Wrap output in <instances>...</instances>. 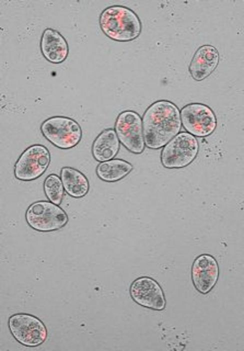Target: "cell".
<instances>
[{
  "mask_svg": "<svg viewBox=\"0 0 244 351\" xmlns=\"http://www.w3.org/2000/svg\"><path fill=\"white\" fill-rule=\"evenodd\" d=\"M145 145L152 149L166 145L180 131V111L172 102L160 100L152 103L145 111L142 119Z\"/></svg>",
  "mask_w": 244,
  "mask_h": 351,
  "instance_id": "6da1fadb",
  "label": "cell"
},
{
  "mask_svg": "<svg viewBox=\"0 0 244 351\" xmlns=\"http://www.w3.org/2000/svg\"><path fill=\"white\" fill-rule=\"evenodd\" d=\"M99 24L102 32L110 39L121 42L136 39L142 30L138 16L128 7L114 5L101 13Z\"/></svg>",
  "mask_w": 244,
  "mask_h": 351,
  "instance_id": "7a4b0ae2",
  "label": "cell"
},
{
  "mask_svg": "<svg viewBox=\"0 0 244 351\" xmlns=\"http://www.w3.org/2000/svg\"><path fill=\"white\" fill-rule=\"evenodd\" d=\"M40 129L43 136L56 147L68 149L80 142L82 131L75 120L64 116H54L45 120Z\"/></svg>",
  "mask_w": 244,
  "mask_h": 351,
  "instance_id": "3957f363",
  "label": "cell"
},
{
  "mask_svg": "<svg viewBox=\"0 0 244 351\" xmlns=\"http://www.w3.org/2000/svg\"><path fill=\"white\" fill-rule=\"evenodd\" d=\"M198 142L195 136L186 132L178 133L162 148L160 160L168 169L181 168L188 166L196 157Z\"/></svg>",
  "mask_w": 244,
  "mask_h": 351,
  "instance_id": "277c9868",
  "label": "cell"
},
{
  "mask_svg": "<svg viewBox=\"0 0 244 351\" xmlns=\"http://www.w3.org/2000/svg\"><path fill=\"white\" fill-rule=\"evenodd\" d=\"M26 220L33 229L40 232L56 231L68 222L66 212L58 205L48 201H38L29 206Z\"/></svg>",
  "mask_w": 244,
  "mask_h": 351,
  "instance_id": "5b68a950",
  "label": "cell"
},
{
  "mask_svg": "<svg viewBox=\"0 0 244 351\" xmlns=\"http://www.w3.org/2000/svg\"><path fill=\"white\" fill-rule=\"evenodd\" d=\"M50 153L45 146L35 144L26 148L14 164V174L22 181H33L46 170L50 162Z\"/></svg>",
  "mask_w": 244,
  "mask_h": 351,
  "instance_id": "8992f818",
  "label": "cell"
},
{
  "mask_svg": "<svg viewBox=\"0 0 244 351\" xmlns=\"http://www.w3.org/2000/svg\"><path fill=\"white\" fill-rule=\"evenodd\" d=\"M182 126L194 136L202 137L211 135L217 126L214 111L208 105L192 103L184 106L180 112Z\"/></svg>",
  "mask_w": 244,
  "mask_h": 351,
  "instance_id": "52a82bcc",
  "label": "cell"
},
{
  "mask_svg": "<svg viewBox=\"0 0 244 351\" xmlns=\"http://www.w3.org/2000/svg\"><path fill=\"white\" fill-rule=\"evenodd\" d=\"M114 130L120 142L130 152L142 153L145 147L142 119L132 110H126L118 116Z\"/></svg>",
  "mask_w": 244,
  "mask_h": 351,
  "instance_id": "ba28073f",
  "label": "cell"
},
{
  "mask_svg": "<svg viewBox=\"0 0 244 351\" xmlns=\"http://www.w3.org/2000/svg\"><path fill=\"white\" fill-rule=\"evenodd\" d=\"M8 327L14 338L20 343L28 346H36L44 342L47 329L38 317L26 313L12 315Z\"/></svg>",
  "mask_w": 244,
  "mask_h": 351,
  "instance_id": "9c48e42d",
  "label": "cell"
},
{
  "mask_svg": "<svg viewBox=\"0 0 244 351\" xmlns=\"http://www.w3.org/2000/svg\"><path fill=\"white\" fill-rule=\"evenodd\" d=\"M130 294L138 304L155 310L164 309L166 301L163 290L154 279L147 276L137 278L132 283Z\"/></svg>",
  "mask_w": 244,
  "mask_h": 351,
  "instance_id": "30bf717a",
  "label": "cell"
},
{
  "mask_svg": "<svg viewBox=\"0 0 244 351\" xmlns=\"http://www.w3.org/2000/svg\"><path fill=\"white\" fill-rule=\"evenodd\" d=\"M192 280L195 288L205 294L211 291L219 276V267L211 255L203 254L194 260L191 269Z\"/></svg>",
  "mask_w": 244,
  "mask_h": 351,
  "instance_id": "8fae6325",
  "label": "cell"
},
{
  "mask_svg": "<svg viewBox=\"0 0 244 351\" xmlns=\"http://www.w3.org/2000/svg\"><path fill=\"white\" fill-rule=\"evenodd\" d=\"M220 61L218 49L211 45L200 46L195 52L188 66V71L192 78L201 81L216 69Z\"/></svg>",
  "mask_w": 244,
  "mask_h": 351,
  "instance_id": "7c38bea8",
  "label": "cell"
},
{
  "mask_svg": "<svg viewBox=\"0 0 244 351\" xmlns=\"http://www.w3.org/2000/svg\"><path fill=\"white\" fill-rule=\"evenodd\" d=\"M42 54L48 61L54 64L63 62L66 59L69 48L65 38L58 31L45 29L40 41Z\"/></svg>",
  "mask_w": 244,
  "mask_h": 351,
  "instance_id": "4fadbf2b",
  "label": "cell"
},
{
  "mask_svg": "<svg viewBox=\"0 0 244 351\" xmlns=\"http://www.w3.org/2000/svg\"><path fill=\"white\" fill-rule=\"evenodd\" d=\"M120 142L115 130L108 128L102 131L93 142L92 152L98 161L113 159L118 153Z\"/></svg>",
  "mask_w": 244,
  "mask_h": 351,
  "instance_id": "5bb4252c",
  "label": "cell"
},
{
  "mask_svg": "<svg viewBox=\"0 0 244 351\" xmlns=\"http://www.w3.org/2000/svg\"><path fill=\"white\" fill-rule=\"evenodd\" d=\"M60 179L66 193L74 198L86 196L90 189L89 182L80 170L70 166H64L60 170Z\"/></svg>",
  "mask_w": 244,
  "mask_h": 351,
  "instance_id": "9a60e30c",
  "label": "cell"
},
{
  "mask_svg": "<svg viewBox=\"0 0 244 351\" xmlns=\"http://www.w3.org/2000/svg\"><path fill=\"white\" fill-rule=\"evenodd\" d=\"M132 169L129 162L116 158L100 162L96 166V173L103 181L115 182L126 177Z\"/></svg>",
  "mask_w": 244,
  "mask_h": 351,
  "instance_id": "2e32d148",
  "label": "cell"
},
{
  "mask_svg": "<svg viewBox=\"0 0 244 351\" xmlns=\"http://www.w3.org/2000/svg\"><path fill=\"white\" fill-rule=\"evenodd\" d=\"M44 190L50 202L57 205L60 204L64 190L61 179L58 175L52 173L46 177L44 182Z\"/></svg>",
  "mask_w": 244,
  "mask_h": 351,
  "instance_id": "e0dca14e",
  "label": "cell"
}]
</instances>
